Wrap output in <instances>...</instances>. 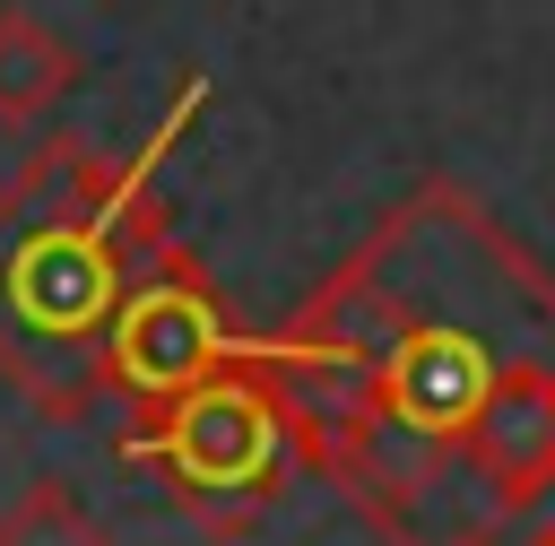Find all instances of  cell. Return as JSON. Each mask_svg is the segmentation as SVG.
Instances as JSON below:
<instances>
[{
  "instance_id": "obj_2",
  "label": "cell",
  "mask_w": 555,
  "mask_h": 546,
  "mask_svg": "<svg viewBox=\"0 0 555 546\" xmlns=\"http://www.w3.org/2000/svg\"><path fill=\"white\" fill-rule=\"evenodd\" d=\"M199 113L208 78L191 69L130 147L61 130L0 182V373L52 425H78L104 399V321L130 269L165 243L156 173L173 165Z\"/></svg>"
},
{
  "instance_id": "obj_4",
  "label": "cell",
  "mask_w": 555,
  "mask_h": 546,
  "mask_svg": "<svg viewBox=\"0 0 555 546\" xmlns=\"http://www.w3.org/2000/svg\"><path fill=\"white\" fill-rule=\"evenodd\" d=\"M243 355V329L208 277L199 251H182L173 234L130 269L113 321H104V407L121 416H156L165 399L199 390L208 373H225Z\"/></svg>"
},
{
  "instance_id": "obj_5",
  "label": "cell",
  "mask_w": 555,
  "mask_h": 546,
  "mask_svg": "<svg viewBox=\"0 0 555 546\" xmlns=\"http://www.w3.org/2000/svg\"><path fill=\"white\" fill-rule=\"evenodd\" d=\"M69 87H78V52L35 9H0V121H43Z\"/></svg>"
},
{
  "instance_id": "obj_7",
  "label": "cell",
  "mask_w": 555,
  "mask_h": 546,
  "mask_svg": "<svg viewBox=\"0 0 555 546\" xmlns=\"http://www.w3.org/2000/svg\"><path fill=\"white\" fill-rule=\"evenodd\" d=\"M512 546H555V503H546V511H538V520H529V529H520Z\"/></svg>"
},
{
  "instance_id": "obj_3",
  "label": "cell",
  "mask_w": 555,
  "mask_h": 546,
  "mask_svg": "<svg viewBox=\"0 0 555 546\" xmlns=\"http://www.w3.org/2000/svg\"><path fill=\"white\" fill-rule=\"evenodd\" d=\"M121 459L156 477V494L208 529V537H251L304 477H312V433H304V407L295 390L251 355L208 373L199 390L165 399L156 416H130L121 433Z\"/></svg>"
},
{
  "instance_id": "obj_6",
  "label": "cell",
  "mask_w": 555,
  "mask_h": 546,
  "mask_svg": "<svg viewBox=\"0 0 555 546\" xmlns=\"http://www.w3.org/2000/svg\"><path fill=\"white\" fill-rule=\"evenodd\" d=\"M0 546H113V529L87 511L69 477H35L0 503Z\"/></svg>"
},
{
  "instance_id": "obj_1",
  "label": "cell",
  "mask_w": 555,
  "mask_h": 546,
  "mask_svg": "<svg viewBox=\"0 0 555 546\" xmlns=\"http://www.w3.org/2000/svg\"><path fill=\"white\" fill-rule=\"evenodd\" d=\"M251 355L382 546H512L555 503V269L460 182L382 208Z\"/></svg>"
}]
</instances>
